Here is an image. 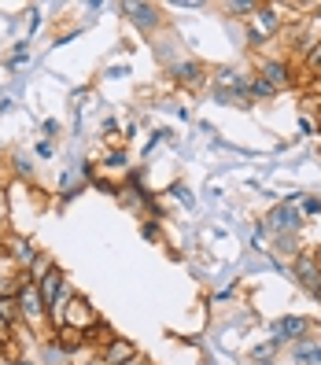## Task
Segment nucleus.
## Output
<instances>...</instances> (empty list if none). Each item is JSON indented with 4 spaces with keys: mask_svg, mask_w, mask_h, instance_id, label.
I'll return each mask as SVG.
<instances>
[{
    "mask_svg": "<svg viewBox=\"0 0 321 365\" xmlns=\"http://www.w3.org/2000/svg\"><path fill=\"white\" fill-rule=\"evenodd\" d=\"M314 262H317V266H321V247H317V255H314Z\"/></svg>",
    "mask_w": 321,
    "mask_h": 365,
    "instance_id": "4be33fe9",
    "label": "nucleus"
},
{
    "mask_svg": "<svg viewBox=\"0 0 321 365\" xmlns=\"http://www.w3.org/2000/svg\"><path fill=\"white\" fill-rule=\"evenodd\" d=\"M299 214H321V200H317V196L303 200V207H299Z\"/></svg>",
    "mask_w": 321,
    "mask_h": 365,
    "instance_id": "f3484780",
    "label": "nucleus"
},
{
    "mask_svg": "<svg viewBox=\"0 0 321 365\" xmlns=\"http://www.w3.org/2000/svg\"><path fill=\"white\" fill-rule=\"evenodd\" d=\"M19 365H37V361H30V358H26V361H19Z\"/></svg>",
    "mask_w": 321,
    "mask_h": 365,
    "instance_id": "5701e85b",
    "label": "nucleus"
},
{
    "mask_svg": "<svg viewBox=\"0 0 321 365\" xmlns=\"http://www.w3.org/2000/svg\"><path fill=\"white\" fill-rule=\"evenodd\" d=\"M85 343V332H78V329H67V325H59V347L63 351H78Z\"/></svg>",
    "mask_w": 321,
    "mask_h": 365,
    "instance_id": "ddd939ff",
    "label": "nucleus"
},
{
    "mask_svg": "<svg viewBox=\"0 0 321 365\" xmlns=\"http://www.w3.org/2000/svg\"><path fill=\"white\" fill-rule=\"evenodd\" d=\"M174 74H178L181 85H200L203 81V67H200V63H178Z\"/></svg>",
    "mask_w": 321,
    "mask_h": 365,
    "instance_id": "f8f14e48",
    "label": "nucleus"
},
{
    "mask_svg": "<svg viewBox=\"0 0 321 365\" xmlns=\"http://www.w3.org/2000/svg\"><path fill=\"white\" fill-rule=\"evenodd\" d=\"M266 225H270L273 232H295L299 225H303V214H299L295 203H281V207H273V210L266 214Z\"/></svg>",
    "mask_w": 321,
    "mask_h": 365,
    "instance_id": "7ed1b4c3",
    "label": "nucleus"
},
{
    "mask_svg": "<svg viewBox=\"0 0 321 365\" xmlns=\"http://www.w3.org/2000/svg\"><path fill=\"white\" fill-rule=\"evenodd\" d=\"M259 78H266L273 89H288L292 85V71H288V63H281V59H266V67H263Z\"/></svg>",
    "mask_w": 321,
    "mask_h": 365,
    "instance_id": "0eeeda50",
    "label": "nucleus"
},
{
    "mask_svg": "<svg viewBox=\"0 0 321 365\" xmlns=\"http://www.w3.org/2000/svg\"><path fill=\"white\" fill-rule=\"evenodd\" d=\"M8 339H11V325H8L4 317H0V343H8Z\"/></svg>",
    "mask_w": 321,
    "mask_h": 365,
    "instance_id": "aec40b11",
    "label": "nucleus"
},
{
    "mask_svg": "<svg viewBox=\"0 0 321 365\" xmlns=\"http://www.w3.org/2000/svg\"><path fill=\"white\" fill-rule=\"evenodd\" d=\"M130 11H133V23H137L141 30H152V26H159V11H156V8H148V4H133Z\"/></svg>",
    "mask_w": 321,
    "mask_h": 365,
    "instance_id": "9b49d317",
    "label": "nucleus"
},
{
    "mask_svg": "<svg viewBox=\"0 0 321 365\" xmlns=\"http://www.w3.org/2000/svg\"><path fill=\"white\" fill-rule=\"evenodd\" d=\"M277 23H281V19H277V8H259V11H255V30L251 34H273L277 30Z\"/></svg>",
    "mask_w": 321,
    "mask_h": 365,
    "instance_id": "6e6552de",
    "label": "nucleus"
},
{
    "mask_svg": "<svg viewBox=\"0 0 321 365\" xmlns=\"http://www.w3.org/2000/svg\"><path fill=\"white\" fill-rule=\"evenodd\" d=\"M0 317H4L8 325L19 317V303H15V295H4V299H0Z\"/></svg>",
    "mask_w": 321,
    "mask_h": 365,
    "instance_id": "4468645a",
    "label": "nucleus"
},
{
    "mask_svg": "<svg viewBox=\"0 0 321 365\" xmlns=\"http://www.w3.org/2000/svg\"><path fill=\"white\" fill-rule=\"evenodd\" d=\"M248 89H251V96H259V100H266V96H273V93H277L266 78H255V81L248 85Z\"/></svg>",
    "mask_w": 321,
    "mask_h": 365,
    "instance_id": "2eb2a0df",
    "label": "nucleus"
},
{
    "mask_svg": "<svg viewBox=\"0 0 321 365\" xmlns=\"http://www.w3.org/2000/svg\"><path fill=\"white\" fill-rule=\"evenodd\" d=\"M137 358V347L130 339H111V343H103V365H126V361H133Z\"/></svg>",
    "mask_w": 321,
    "mask_h": 365,
    "instance_id": "423d86ee",
    "label": "nucleus"
},
{
    "mask_svg": "<svg viewBox=\"0 0 321 365\" xmlns=\"http://www.w3.org/2000/svg\"><path fill=\"white\" fill-rule=\"evenodd\" d=\"M218 85H229V89H233V85H237V89H248L251 81H248L244 74H233V71H222V74H218Z\"/></svg>",
    "mask_w": 321,
    "mask_h": 365,
    "instance_id": "dca6fc26",
    "label": "nucleus"
},
{
    "mask_svg": "<svg viewBox=\"0 0 321 365\" xmlns=\"http://www.w3.org/2000/svg\"><path fill=\"white\" fill-rule=\"evenodd\" d=\"M15 303H19V317L30 321V325H37V321L45 317V303H41V292H37V284H34V281L19 288Z\"/></svg>",
    "mask_w": 321,
    "mask_h": 365,
    "instance_id": "f03ea898",
    "label": "nucleus"
},
{
    "mask_svg": "<svg viewBox=\"0 0 321 365\" xmlns=\"http://www.w3.org/2000/svg\"><path fill=\"white\" fill-rule=\"evenodd\" d=\"M229 11H233V15H237V11H240V15H244V11H259V4H251V0H237V4H229Z\"/></svg>",
    "mask_w": 321,
    "mask_h": 365,
    "instance_id": "a211bd4d",
    "label": "nucleus"
},
{
    "mask_svg": "<svg viewBox=\"0 0 321 365\" xmlns=\"http://www.w3.org/2000/svg\"><path fill=\"white\" fill-rule=\"evenodd\" d=\"M11 262L15 266H34L37 262V251L26 240H11Z\"/></svg>",
    "mask_w": 321,
    "mask_h": 365,
    "instance_id": "9d476101",
    "label": "nucleus"
},
{
    "mask_svg": "<svg viewBox=\"0 0 321 365\" xmlns=\"http://www.w3.org/2000/svg\"><path fill=\"white\" fill-rule=\"evenodd\" d=\"M63 325H67V329H78V332H85V336H89V329H96L100 321H96L93 307L85 303V299H71V303H67V310H63Z\"/></svg>",
    "mask_w": 321,
    "mask_h": 365,
    "instance_id": "f257e3e1",
    "label": "nucleus"
},
{
    "mask_svg": "<svg viewBox=\"0 0 321 365\" xmlns=\"http://www.w3.org/2000/svg\"><path fill=\"white\" fill-rule=\"evenodd\" d=\"M126 365H148V361L144 358H133V361H126Z\"/></svg>",
    "mask_w": 321,
    "mask_h": 365,
    "instance_id": "412c9836",
    "label": "nucleus"
},
{
    "mask_svg": "<svg viewBox=\"0 0 321 365\" xmlns=\"http://www.w3.org/2000/svg\"><path fill=\"white\" fill-rule=\"evenodd\" d=\"M307 332H310L307 317H281L273 325V347L277 343H292V339H307Z\"/></svg>",
    "mask_w": 321,
    "mask_h": 365,
    "instance_id": "20e7f679",
    "label": "nucleus"
},
{
    "mask_svg": "<svg viewBox=\"0 0 321 365\" xmlns=\"http://www.w3.org/2000/svg\"><path fill=\"white\" fill-rule=\"evenodd\" d=\"M295 277H299V284H303L314 299H321V266L310 259V255H299V259H295Z\"/></svg>",
    "mask_w": 321,
    "mask_h": 365,
    "instance_id": "39448f33",
    "label": "nucleus"
},
{
    "mask_svg": "<svg viewBox=\"0 0 321 365\" xmlns=\"http://www.w3.org/2000/svg\"><path fill=\"white\" fill-rule=\"evenodd\" d=\"M295 361H299V365H321V347H317V343L299 339V343H295Z\"/></svg>",
    "mask_w": 321,
    "mask_h": 365,
    "instance_id": "1a4fd4ad",
    "label": "nucleus"
},
{
    "mask_svg": "<svg viewBox=\"0 0 321 365\" xmlns=\"http://www.w3.org/2000/svg\"><path fill=\"white\" fill-rule=\"evenodd\" d=\"M310 71H321V41L310 45Z\"/></svg>",
    "mask_w": 321,
    "mask_h": 365,
    "instance_id": "6ab92c4d",
    "label": "nucleus"
}]
</instances>
